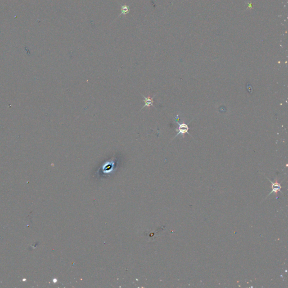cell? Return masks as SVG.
<instances>
[{
    "label": "cell",
    "instance_id": "cell-3",
    "mask_svg": "<svg viewBox=\"0 0 288 288\" xmlns=\"http://www.w3.org/2000/svg\"><path fill=\"white\" fill-rule=\"evenodd\" d=\"M142 96L144 97V101L145 102V105H144V106L142 107V109L144 108L145 107H150L151 106H153V103H154L153 99L155 97V96H156V95H155L152 97H145L143 95H142Z\"/></svg>",
    "mask_w": 288,
    "mask_h": 288
},
{
    "label": "cell",
    "instance_id": "cell-1",
    "mask_svg": "<svg viewBox=\"0 0 288 288\" xmlns=\"http://www.w3.org/2000/svg\"><path fill=\"white\" fill-rule=\"evenodd\" d=\"M189 130V127L188 124H186L184 122H183L182 123H179V127L176 130L177 132V134L176 135L175 137L179 135H182V137H184L185 134L188 133Z\"/></svg>",
    "mask_w": 288,
    "mask_h": 288
},
{
    "label": "cell",
    "instance_id": "cell-2",
    "mask_svg": "<svg viewBox=\"0 0 288 288\" xmlns=\"http://www.w3.org/2000/svg\"><path fill=\"white\" fill-rule=\"evenodd\" d=\"M269 181L271 182L272 183V185H271V188H272V191L269 194V195H270L271 194H272L273 193H277L278 192L280 191H281V186L280 185V183H279V182L276 181L275 182H272L271 181H270V180H269Z\"/></svg>",
    "mask_w": 288,
    "mask_h": 288
}]
</instances>
